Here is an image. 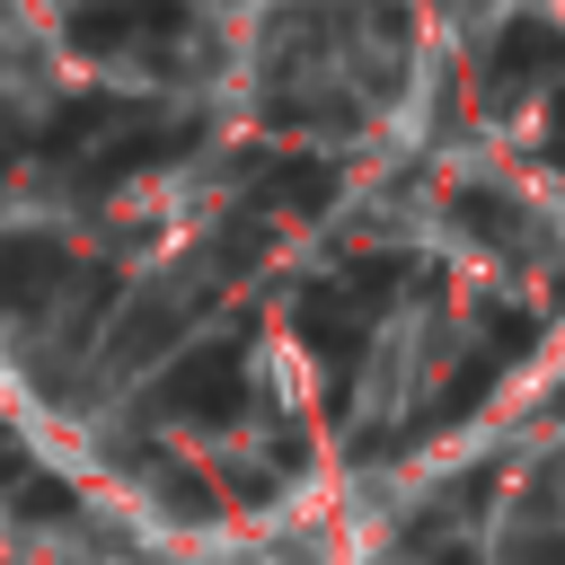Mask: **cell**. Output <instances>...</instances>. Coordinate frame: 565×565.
Masks as SVG:
<instances>
[{"label":"cell","mask_w":565,"mask_h":565,"mask_svg":"<svg viewBox=\"0 0 565 565\" xmlns=\"http://www.w3.org/2000/svg\"><path fill=\"white\" fill-rule=\"evenodd\" d=\"M44 150L88 168V177H132V168H168L194 150V124H168L159 106L141 97H71L53 124H44Z\"/></svg>","instance_id":"1"},{"label":"cell","mask_w":565,"mask_h":565,"mask_svg":"<svg viewBox=\"0 0 565 565\" xmlns=\"http://www.w3.org/2000/svg\"><path fill=\"white\" fill-rule=\"evenodd\" d=\"M388 291H397V265H388V256H371V265H353V274H335V282H309V291H300V309H291V327H300V344H309L327 371H353Z\"/></svg>","instance_id":"2"},{"label":"cell","mask_w":565,"mask_h":565,"mask_svg":"<svg viewBox=\"0 0 565 565\" xmlns=\"http://www.w3.org/2000/svg\"><path fill=\"white\" fill-rule=\"evenodd\" d=\"M238 388H247V344L238 335H212L194 353H177L150 388V415L168 424H230L238 415Z\"/></svg>","instance_id":"3"},{"label":"cell","mask_w":565,"mask_h":565,"mask_svg":"<svg viewBox=\"0 0 565 565\" xmlns=\"http://www.w3.org/2000/svg\"><path fill=\"white\" fill-rule=\"evenodd\" d=\"M71 282H79V256L62 238H0V309L9 318H44Z\"/></svg>","instance_id":"4"},{"label":"cell","mask_w":565,"mask_h":565,"mask_svg":"<svg viewBox=\"0 0 565 565\" xmlns=\"http://www.w3.org/2000/svg\"><path fill=\"white\" fill-rule=\"evenodd\" d=\"M71 44L79 53H132L150 35H177L185 26V0H71Z\"/></svg>","instance_id":"5"},{"label":"cell","mask_w":565,"mask_h":565,"mask_svg":"<svg viewBox=\"0 0 565 565\" xmlns=\"http://www.w3.org/2000/svg\"><path fill=\"white\" fill-rule=\"evenodd\" d=\"M203 291H212V274H194V282H150V291L132 300V318L115 327V344H106V353H115V371H132V362H150L159 344H177V335H185V318L203 309Z\"/></svg>","instance_id":"6"},{"label":"cell","mask_w":565,"mask_h":565,"mask_svg":"<svg viewBox=\"0 0 565 565\" xmlns=\"http://www.w3.org/2000/svg\"><path fill=\"white\" fill-rule=\"evenodd\" d=\"M565 71V35L547 26V18H512L503 35H494V53H486V88L494 97H521V88H539V79H556Z\"/></svg>","instance_id":"7"},{"label":"cell","mask_w":565,"mask_h":565,"mask_svg":"<svg viewBox=\"0 0 565 565\" xmlns=\"http://www.w3.org/2000/svg\"><path fill=\"white\" fill-rule=\"evenodd\" d=\"M521 344H530V318H512L503 335H486V344H477V353H468V362L450 371V388H441V406H424V415H415V433H441V424H459V415H468V406H477V397H486V388L503 380V362H512Z\"/></svg>","instance_id":"8"},{"label":"cell","mask_w":565,"mask_h":565,"mask_svg":"<svg viewBox=\"0 0 565 565\" xmlns=\"http://www.w3.org/2000/svg\"><path fill=\"white\" fill-rule=\"evenodd\" d=\"M256 194H265L274 212H300V221H309V212L335 203V168H327V159H265V168H256Z\"/></svg>","instance_id":"9"},{"label":"cell","mask_w":565,"mask_h":565,"mask_svg":"<svg viewBox=\"0 0 565 565\" xmlns=\"http://www.w3.org/2000/svg\"><path fill=\"white\" fill-rule=\"evenodd\" d=\"M9 503H18V521H62V512H71V486H62V477H18Z\"/></svg>","instance_id":"10"},{"label":"cell","mask_w":565,"mask_h":565,"mask_svg":"<svg viewBox=\"0 0 565 565\" xmlns=\"http://www.w3.org/2000/svg\"><path fill=\"white\" fill-rule=\"evenodd\" d=\"M459 221H468L477 238H512V230H521V212H512L503 194H459Z\"/></svg>","instance_id":"11"},{"label":"cell","mask_w":565,"mask_h":565,"mask_svg":"<svg viewBox=\"0 0 565 565\" xmlns=\"http://www.w3.org/2000/svg\"><path fill=\"white\" fill-rule=\"evenodd\" d=\"M503 565H565V530H521L503 547Z\"/></svg>","instance_id":"12"},{"label":"cell","mask_w":565,"mask_h":565,"mask_svg":"<svg viewBox=\"0 0 565 565\" xmlns=\"http://www.w3.org/2000/svg\"><path fill=\"white\" fill-rule=\"evenodd\" d=\"M159 494H168L177 512H212V486H203V477H185V468H168V477H159Z\"/></svg>","instance_id":"13"},{"label":"cell","mask_w":565,"mask_h":565,"mask_svg":"<svg viewBox=\"0 0 565 565\" xmlns=\"http://www.w3.org/2000/svg\"><path fill=\"white\" fill-rule=\"evenodd\" d=\"M547 159L565 168V88H556V106H547Z\"/></svg>","instance_id":"14"},{"label":"cell","mask_w":565,"mask_h":565,"mask_svg":"<svg viewBox=\"0 0 565 565\" xmlns=\"http://www.w3.org/2000/svg\"><path fill=\"white\" fill-rule=\"evenodd\" d=\"M18 468H26V459H18V433L0 424V486H18Z\"/></svg>","instance_id":"15"}]
</instances>
